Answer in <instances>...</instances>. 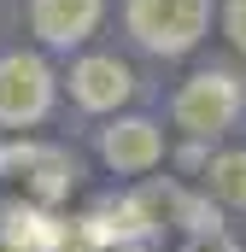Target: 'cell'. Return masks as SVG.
Here are the masks:
<instances>
[{
    "mask_svg": "<svg viewBox=\"0 0 246 252\" xmlns=\"http://www.w3.org/2000/svg\"><path fill=\"white\" fill-rule=\"evenodd\" d=\"M205 18H211V0H129V30L141 47L176 59L187 53L199 35H205Z\"/></svg>",
    "mask_w": 246,
    "mask_h": 252,
    "instance_id": "6da1fadb",
    "label": "cell"
},
{
    "mask_svg": "<svg viewBox=\"0 0 246 252\" xmlns=\"http://www.w3.org/2000/svg\"><path fill=\"white\" fill-rule=\"evenodd\" d=\"M235 112H241V82L229 70H199L176 94V124L187 135H223L235 124Z\"/></svg>",
    "mask_w": 246,
    "mask_h": 252,
    "instance_id": "7a4b0ae2",
    "label": "cell"
},
{
    "mask_svg": "<svg viewBox=\"0 0 246 252\" xmlns=\"http://www.w3.org/2000/svg\"><path fill=\"white\" fill-rule=\"evenodd\" d=\"M53 106V70L35 53H6L0 59V124H35Z\"/></svg>",
    "mask_w": 246,
    "mask_h": 252,
    "instance_id": "3957f363",
    "label": "cell"
},
{
    "mask_svg": "<svg viewBox=\"0 0 246 252\" xmlns=\"http://www.w3.org/2000/svg\"><path fill=\"white\" fill-rule=\"evenodd\" d=\"M0 176H18L35 199H59L76 176V164L64 158L59 147H41V141H18V147H0Z\"/></svg>",
    "mask_w": 246,
    "mask_h": 252,
    "instance_id": "277c9868",
    "label": "cell"
},
{
    "mask_svg": "<svg viewBox=\"0 0 246 252\" xmlns=\"http://www.w3.org/2000/svg\"><path fill=\"white\" fill-rule=\"evenodd\" d=\"M70 94H76V106H88V112H112V106H123V100L135 94V76H129L123 59H82L70 70Z\"/></svg>",
    "mask_w": 246,
    "mask_h": 252,
    "instance_id": "5b68a950",
    "label": "cell"
},
{
    "mask_svg": "<svg viewBox=\"0 0 246 252\" xmlns=\"http://www.w3.org/2000/svg\"><path fill=\"white\" fill-rule=\"evenodd\" d=\"M30 24L47 47H70L100 24V0H30Z\"/></svg>",
    "mask_w": 246,
    "mask_h": 252,
    "instance_id": "8992f818",
    "label": "cell"
},
{
    "mask_svg": "<svg viewBox=\"0 0 246 252\" xmlns=\"http://www.w3.org/2000/svg\"><path fill=\"white\" fill-rule=\"evenodd\" d=\"M100 147H106V164H112V170H153L158 153H164L158 129L147 124V118H123V124H112Z\"/></svg>",
    "mask_w": 246,
    "mask_h": 252,
    "instance_id": "52a82bcc",
    "label": "cell"
},
{
    "mask_svg": "<svg viewBox=\"0 0 246 252\" xmlns=\"http://www.w3.org/2000/svg\"><path fill=\"white\" fill-rule=\"evenodd\" d=\"M211 188L223 193L229 205H246V153H223L211 164Z\"/></svg>",
    "mask_w": 246,
    "mask_h": 252,
    "instance_id": "ba28073f",
    "label": "cell"
},
{
    "mask_svg": "<svg viewBox=\"0 0 246 252\" xmlns=\"http://www.w3.org/2000/svg\"><path fill=\"white\" fill-rule=\"evenodd\" d=\"M41 252H100V241H94L82 223H53L47 241H41Z\"/></svg>",
    "mask_w": 246,
    "mask_h": 252,
    "instance_id": "9c48e42d",
    "label": "cell"
},
{
    "mask_svg": "<svg viewBox=\"0 0 246 252\" xmlns=\"http://www.w3.org/2000/svg\"><path fill=\"white\" fill-rule=\"evenodd\" d=\"M182 252H235V241H229L223 229H205V235H193Z\"/></svg>",
    "mask_w": 246,
    "mask_h": 252,
    "instance_id": "30bf717a",
    "label": "cell"
},
{
    "mask_svg": "<svg viewBox=\"0 0 246 252\" xmlns=\"http://www.w3.org/2000/svg\"><path fill=\"white\" fill-rule=\"evenodd\" d=\"M223 24H229V41L246 53V0H229V18H223Z\"/></svg>",
    "mask_w": 246,
    "mask_h": 252,
    "instance_id": "8fae6325",
    "label": "cell"
},
{
    "mask_svg": "<svg viewBox=\"0 0 246 252\" xmlns=\"http://www.w3.org/2000/svg\"><path fill=\"white\" fill-rule=\"evenodd\" d=\"M123 252H141V247H123Z\"/></svg>",
    "mask_w": 246,
    "mask_h": 252,
    "instance_id": "7c38bea8",
    "label": "cell"
}]
</instances>
